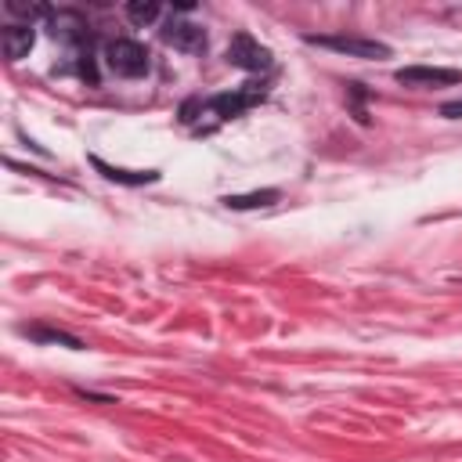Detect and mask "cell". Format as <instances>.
<instances>
[{"instance_id":"cell-7","label":"cell","mask_w":462,"mask_h":462,"mask_svg":"<svg viewBox=\"0 0 462 462\" xmlns=\"http://www.w3.org/2000/svg\"><path fill=\"white\" fill-rule=\"evenodd\" d=\"M87 162H90L105 180L123 184V188H144V184H155V180L162 177L159 170H123V166H112V162H105L101 155H87Z\"/></svg>"},{"instance_id":"cell-2","label":"cell","mask_w":462,"mask_h":462,"mask_svg":"<svg viewBox=\"0 0 462 462\" xmlns=\"http://www.w3.org/2000/svg\"><path fill=\"white\" fill-rule=\"evenodd\" d=\"M105 65H108V72H116L123 79H141V76L152 72V54H148L144 43L116 36V40L105 43Z\"/></svg>"},{"instance_id":"cell-8","label":"cell","mask_w":462,"mask_h":462,"mask_svg":"<svg viewBox=\"0 0 462 462\" xmlns=\"http://www.w3.org/2000/svg\"><path fill=\"white\" fill-rule=\"evenodd\" d=\"M0 43H4V58L7 61H22L32 51V43H36V29L22 25V22H7L0 29Z\"/></svg>"},{"instance_id":"cell-6","label":"cell","mask_w":462,"mask_h":462,"mask_svg":"<svg viewBox=\"0 0 462 462\" xmlns=\"http://www.w3.org/2000/svg\"><path fill=\"white\" fill-rule=\"evenodd\" d=\"M401 87H455L462 83V69H440V65H404L393 72Z\"/></svg>"},{"instance_id":"cell-3","label":"cell","mask_w":462,"mask_h":462,"mask_svg":"<svg viewBox=\"0 0 462 462\" xmlns=\"http://www.w3.org/2000/svg\"><path fill=\"white\" fill-rule=\"evenodd\" d=\"M227 65L242 69V72H253V76H267L274 69V54L271 47H263L256 36L249 32H235L231 43H227Z\"/></svg>"},{"instance_id":"cell-1","label":"cell","mask_w":462,"mask_h":462,"mask_svg":"<svg viewBox=\"0 0 462 462\" xmlns=\"http://www.w3.org/2000/svg\"><path fill=\"white\" fill-rule=\"evenodd\" d=\"M267 79H249L235 90H224V94H213V97H188L177 112V119L184 126H202V116H213V123H227V119H238L245 116L253 105H260L267 97Z\"/></svg>"},{"instance_id":"cell-10","label":"cell","mask_w":462,"mask_h":462,"mask_svg":"<svg viewBox=\"0 0 462 462\" xmlns=\"http://www.w3.org/2000/svg\"><path fill=\"white\" fill-rule=\"evenodd\" d=\"M278 199H282L278 188H260V191H245V195H224L220 202H224L227 209H267V206H274Z\"/></svg>"},{"instance_id":"cell-9","label":"cell","mask_w":462,"mask_h":462,"mask_svg":"<svg viewBox=\"0 0 462 462\" xmlns=\"http://www.w3.org/2000/svg\"><path fill=\"white\" fill-rule=\"evenodd\" d=\"M18 336L32 339V343H58V346H69V350H83L87 343L65 328H54V325H43V321H32V325H18Z\"/></svg>"},{"instance_id":"cell-4","label":"cell","mask_w":462,"mask_h":462,"mask_svg":"<svg viewBox=\"0 0 462 462\" xmlns=\"http://www.w3.org/2000/svg\"><path fill=\"white\" fill-rule=\"evenodd\" d=\"M307 43L314 47H325V51H336V54H346V58H361V61H383L390 58V43H379V40H365V36H318V32H307L303 36Z\"/></svg>"},{"instance_id":"cell-5","label":"cell","mask_w":462,"mask_h":462,"mask_svg":"<svg viewBox=\"0 0 462 462\" xmlns=\"http://www.w3.org/2000/svg\"><path fill=\"white\" fill-rule=\"evenodd\" d=\"M162 43L173 47V51H184V54H202L206 51V29L195 25V22H184V18H170L162 29H159Z\"/></svg>"},{"instance_id":"cell-11","label":"cell","mask_w":462,"mask_h":462,"mask_svg":"<svg viewBox=\"0 0 462 462\" xmlns=\"http://www.w3.org/2000/svg\"><path fill=\"white\" fill-rule=\"evenodd\" d=\"M123 14H126V18H130L137 29H144V25L159 22L162 7H159V4H126V7H123Z\"/></svg>"},{"instance_id":"cell-12","label":"cell","mask_w":462,"mask_h":462,"mask_svg":"<svg viewBox=\"0 0 462 462\" xmlns=\"http://www.w3.org/2000/svg\"><path fill=\"white\" fill-rule=\"evenodd\" d=\"M440 116H444V119H462V97H458V101H444V105H440Z\"/></svg>"}]
</instances>
